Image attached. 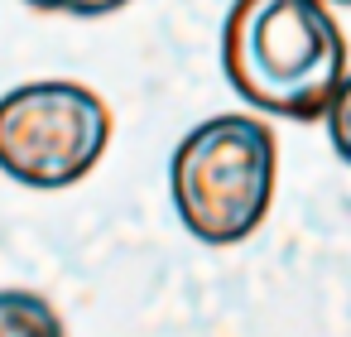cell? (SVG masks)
I'll return each mask as SVG.
<instances>
[{
    "label": "cell",
    "instance_id": "cell-8",
    "mask_svg": "<svg viewBox=\"0 0 351 337\" xmlns=\"http://www.w3.org/2000/svg\"><path fill=\"white\" fill-rule=\"evenodd\" d=\"M322 5H351V0H322Z\"/></svg>",
    "mask_w": 351,
    "mask_h": 337
},
{
    "label": "cell",
    "instance_id": "cell-5",
    "mask_svg": "<svg viewBox=\"0 0 351 337\" xmlns=\"http://www.w3.org/2000/svg\"><path fill=\"white\" fill-rule=\"evenodd\" d=\"M322 121H327V140H332L337 159L351 164V68H346V78H341V87H337V97H332Z\"/></svg>",
    "mask_w": 351,
    "mask_h": 337
},
{
    "label": "cell",
    "instance_id": "cell-2",
    "mask_svg": "<svg viewBox=\"0 0 351 337\" xmlns=\"http://www.w3.org/2000/svg\"><path fill=\"white\" fill-rule=\"evenodd\" d=\"M279 145L260 116H207L169 159V193L183 231L202 246H241L274 207Z\"/></svg>",
    "mask_w": 351,
    "mask_h": 337
},
{
    "label": "cell",
    "instance_id": "cell-3",
    "mask_svg": "<svg viewBox=\"0 0 351 337\" xmlns=\"http://www.w3.org/2000/svg\"><path fill=\"white\" fill-rule=\"evenodd\" d=\"M111 145V106L68 78L25 82L0 97V174L20 188H73Z\"/></svg>",
    "mask_w": 351,
    "mask_h": 337
},
{
    "label": "cell",
    "instance_id": "cell-6",
    "mask_svg": "<svg viewBox=\"0 0 351 337\" xmlns=\"http://www.w3.org/2000/svg\"><path fill=\"white\" fill-rule=\"evenodd\" d=\"M121 5H130V0H77L73 20H101V15H116Z\"/></svg>",
    "mask_w": 351,
    "mask_h": 337
},
{
    "label": "cell",
    "instance_id": "cell-4",
    "mask_svg": "<svg viewBox=\"0 0 351 337\" xmlns=\"http://www.w3.org/2000/svg\"><path fill=\"white\" fill-rule=\"evenodd\" d=\"M0 337H68V327L44 294L0 289Z\"/></svg>",
    "mask_w": 351,
    "mask_h": 337
},
{
    "label": "cell",
    "instance_id": "cell-7",
    "mask_svg": "<svg viewBox=\"0 0 351 337\" xmlns=\"http://www.w3.org/2000/svg\"><path fill=\"white\" fill-rule=\"evenodd\" d=\"M29 10H39V15H73V5L77 0H25Z\"/></svg>",
    "mask_w": 351,
    "mask_h": 337
},
{
    "label": "cell",
    "instance_id": "cell-1",
    "mask_svg": "<svg viewBox=\"0 0 351 337\" xmlns=\"http://www.w3.org/2000/svg\"><path fill=\"white\" fill-rule=\"evenodd\" d=\"M346 68V34L322 0H236L226 10L221 73L260 116L322 121Z\"/></svg>",
    "mask_w": 351,
    "mask_h": 337
}]
</instances>
